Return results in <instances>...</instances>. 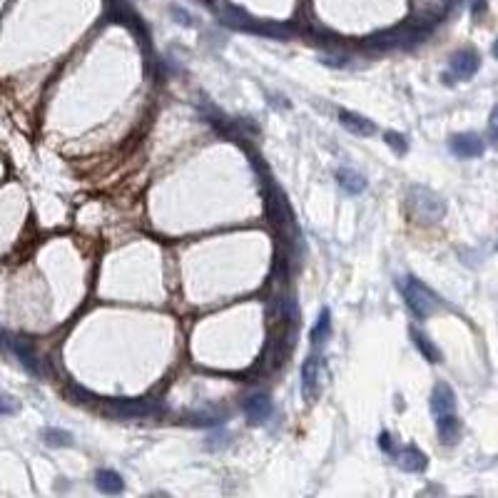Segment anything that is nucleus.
I'll use <instances>...</instances> for the list:
<instances>
[{"label":"nucleus","instance_id":"obj_1","mask_svg":"<svg viewBox=\"0 0 498 498\" xmlns=\"http://www.w3.org/2000/svg\"><path fill=\"white\" fill-rule=\"evenodd\" d=\"M406 207L419 222L424 224H433L441 222L443 214H446V202L438 197L433 189L421 187V184H414L406 192Z\"/></svg>","mask_w":498,"mask_h":498},{"label":"nucleus","instance_id":"obj_2","mask_svg":"<svg viewBox=\"0 0 498 498\" xmlns=\"http://www.w3.org/2000/svg\"><path fill=\"white\" fill-rule=\"evenodd\" d=\"M399 292H402L406 306L414 311V316H419V319H426V316H431L433 311H438V306H441V299H438L424 282H419L416 277H404V280H399Z\"/></svg>","mask_w":498,"mask_h":498},{"label":"nucleus","instance_id":"obj_3","mask_svg":"<svg viewBox=\"0 0 498 498\" xmlns=\"http://www.w3.org/2000/svg\"><path fill=\"white\" fill-rule=\"evenodd\" d=\"M102 411L112 419H150L157 416L162 411L157 402H150V399H110L105 404Z\"/></svg>","mask_w":498,"mask_h":498},{"label":"nucleus","instance_id":"obj_4","mask_svg":"<svg viewBox=\"0 0 498 498\" xmlns=\"http://www.w3.org/2000/svg\"><path fill=\"white\" fill-rule=\"evenodd\" d=\"M478 67H481V57H478L476 50H471V48H463V50H456L451 55V60H448V70H451V75H443V80H451V77H456V80H471L473 75L478 72Z\"/></svg>","mask_w":498,"mask_h":498},{"label":"nucleus","instance_id":"obj_5","mask_svg":"<svg viewBox=\"0 0 498 498\" xmlns=\"http://www.w3.org/2000/svg\"><path fill=\"white\" fill-rule=\"evenodd\" d=\"M319 384H321V356L311 354L301 364V394H304L306 402H314L316 399Z\"/></svg>","mask_w":498,"mask_h":498},{"label":"nucleus","instance_id":"obj_6","mask_svg":"<svg viewBox=\"0 0 498 498\" xmlns=\"http://www.w3.org/2000/svg\"><path fill=\"white\" fill-rule=\"evenodd\" d=\"M448 148L456 157L471 160V157H481L483 155V140L478 138L476 133H458L448 140Z\"/></svg>","mask_w":498,"mask_h":498},{"label":"nucleus","instance_id":"obj_7","mask_svg":"<svg viewBox=\"0 0 498 498\" xmlns=\"http://www.w3.org/2000/svg\"><path fill=\"white\" fill-rule=\"evenodd\" d=\"M272 411H275V404H272V399L267 394H255V397H249L244 402V416L249 419V424H255V426L257 424H265L272 416Z\"/></svg>","mask_w":498,"mask_h":498},{"label":"nucleus","instance_id":"obj_8","mask_svg":"<svg viewBox=\"0 0 498 498\" xmlns=\"http://www.w3.org/2000/svg\"><path fill=\"white\" fill-rule=\"evenodd\" d=\"M431 411L433 416H446V414H456V394L448 384L438 382L431 392Z\"/></svg>","mask_w":498,"mask_h":498},{"label":"nucleus","instance_id":"obj_9","mask_svg":"<svg viewBox=\"0 0 498 498\" xmlns=\"http://www.w3.org/2000/svg\"><path fill=\"white\" fill-rule=\"evenodd\" d=\"M394 458H397L399 468H404V471H409V473H421V471H426V466H428L426 453L419 451L416 446H404L402 451H394Z\"/></svg>","mask_w":498,"mask_h":498},{"label":"nucleus","instance_id":"obj_10","mask_svg":"<svg viewBox=\"0 0 498 498\" xmlns=\"http://www.w3.org/2000/svg\"><path fill=\"white\" fill-rule=\"evenodd\" d=\"M339 120L349 133L359 135V138H371V135L377 133V125L364 115H356V112H349V110H341L339 112Z\"/></svg>","mask_w":498,"mask_h":498},{"label":"nucleus","instance_id":"obj_11","mask_svg":"<svg viewBox=\"0 0 498 498\" xmlns=\"http://www.w3.org/2000/svg\"><path fill=\"white\" fill-rule=\"evenodd\" d=\"M436 426H438V438H441V443H446V446L458 443V438H461V421L456 419V414L438 416Z\"/></svg>","mask_w":498,"mask_h":498},{"label":"nucleus","instance_id":"obj_12","mask_svg":"<svg viewBox=\"0 0 498 498\" xmlns=\"http://www.w3.org/2000/svg\"><path fill=\"white\" fill-rule=\"evenodd\" d=\"M409 334H411V339H414V344H416V349L424 354V359L426 361H431V364H441L443 361V354H441V349H438L436 344H433L431 339H428L426 334H421L419 329H409Z\"/></svg>","mask_w":498,"mask_h":498},{"label":"nucleus","instance_id":"obj_13","mask_svg":"<svg viewBox=\"0 0 498 498\" xmlns=\"http://www.w3.org/2000/svg\"><path fill=\"white\" fill-rule=\"evenodd\" d=\"M95 481L102 493H120L122 488H125L122 476L117 471H112V468H100V471L95 473Z\"/></svg>","mask_w":498,"mask_h":498},{"label":"nucleus","instance_id":"obj_14","mask_svg":"<svg viewBox=\"0 0 498 498\" xmlns=\"http://www.w3.org/2000/svg\"><path fill=\"white\" fill-rule=\"evenodd\" d=\"M336 179H339V184L346 189L349 194H359L366 189V177H361L359 172H354V170H339L336 172Z\"/></svg>","mask_w":498,"mask_h":498},{"label":"nucleus","instance_id":"obj_15","mask_svg":"<svg viewBox=\"0 0 498 498\" xmlns=\"http://www.w3.org/2000/svg\"><path fill=\"white\" fill-rule=\"evenodd\" d=\"M329 336H331V311L329 309H321L319 321H316L314 329H311L309 339H311V344H314V346H319V344H324Z\"/></svg>","mask_w":498,"mask_h":498},{"label":"nucleus","instance_id":"obj_16","mask_svg":"<svg viewBox=\"0 0 498 498\" xmlns=\"http://www.w3.org/2000/svg\"><path fill=\"white\" fill-rule=\"evenodd\" d=\"M13 349H16V354L21 356V361H23V366H26V369H31L33 374H40V366H38V356H35V351H33L31 346L23 344V341H16V344H13Z\"/></svg>","mask_w":498,"mask_h":498},{"label":"nucleus","instance_id":"obj_17","mask_svg":"<svg viewBox=\"0 0 498 498\" xmlns=\"http://www.w3.org/2000/svg\"><path fill=\"white\" fill-rule=\"evenodd\" d=\"M43 441H45L48 446H52V448L70 446V443H72V433L62 431V428H45V431H43Z\"/></svg>","mask_w":498,"mask_h":498},{"label":"nucleus","instance_id":"obj_18","mask_svg":"<svg viewBox=\"0 0 498 498\" xmlns=\"http://www.w3.org/2000/svg\"><path fill=\"white\" fill-rule=\"evenodd\" d=\"M384 143L389 145V148L394 150V153L399 155V157H402L404 153H406L409 150V145H406V138H404L402 133H394V130H387V133H384Z\"/></svg>","mask_w":498,"mask_h":498},{"label":"nucleus","instance_id":"obj_19","mask_svg":"<svg viewBox=\"0 0 498 498\" xmlns=\"http://www.w3.org/2000/svg\"><path fill=\"white\" fill-rule=\"evenodd\" d=\"M18 409H21V404L16 399L8 397V394H0V414L3 416H13V414H18Z\"/></svg>","mask_w":498,"mask_h":498},{"label":"nucleus","instance_id":"obj_20","mask_svg":"<svg viewBox=\"0 0 498 498\" xmlns=\"http://www.w3.org/2000/svg\"><path fill=\"white\" fill-rule=\"evenodd\" d=\"M488 140L491 145L498 150V105L491 110V117H488Z\"/></svg>","mask_w":498,"mask_h":498},{"label":"nucleus","instance_id":"obj_21","mask_svg":"<svg viewBox=\"0 0 498 498\" xmlns=\"http://www.w3.org/2000/svg\"><path fill=\"white\" fill-rule=\"evenodd\" d=\"M379 448H382V451H387V453H394L392 433H387V431H384L382 436H379Z\"/></svg>","mask_w":498,"mask_h":498},{"label":"nucleus","instance_id":"obj_22","mask_svg":"<svg viewBox=\"0 0 498 498\" xmlns=\"http://www.w3.org/2000/svg\"><path fill=\"white\" fill-rule=\"evenodd\" d=\"M172 13L177 16V21H179V26H192V18H189V13H182L179 8H172Z\"/></svg>","mask_w":498,"mask_h":498},{"label":"nucleus","instance_id":"obj_23","mask_svg":"<svg viewBox=\"0 0 498 498\" xmlns=\"http://www.w3.org/2000/svg\"><path fill=\"white\" fill-rule=\"evenodd\" d=\"M493 55H496V57H498V40H496V43H493Z\"/></svg>","mask_w":498,"mask_h":498}]
</instances>
